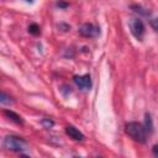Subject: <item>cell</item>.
<instances>
[{"label":"cell","instance_id":"3957f363","mask_svg":"<svg viewBox=\"0 0 158 158\" xmlns=\"http://www.w3.org/2000/svg\"><path fill=\"white\" fill-rule=\"evenodd\" d=\"M128 26H130V30H131V33L133 35V37L137 38L138 41H141L146 32L143 22L139 19H132V20H130Z\"/></svg>","mask_w":158,"mask_h":158},{"label":"cell","instance_id":"ba28073f","mask_svg":"<svg viewBox=\"0 0 158 158\" xmlns=\"http://www.w3.org/2000/svg\"><path fill=\"white\" fill-rule=\"evenodd\" d=\"M144 128L148 133H152L153 132V121H152V117L151 115L147 112L144 115Z\"/></svg>","mask_w":158,"mask_h":158},{"label":"cell","instance_id":"7a4b0ae2","mask_svg":"<svg viewBox=\"0 0 158 158\" xmlns=\"http://www.w3.org/2000/svg\"><path fill=\"white\" fill-rule=\"evenodd\" d=\"M2 144L6 149L12 151V152H23L27 147V142L17 136H6L2 141Z\"/></svg>","mask_w":158,"mask_h":158},{"label":"cell","instance_id":"9c48e42d","mask_svg":"<svg viewBox=\"0 0 158 158\" xmlns=\"http://www.w3.org/2000/svg\"><path fill=\"white\" fill-rule=\"evenodd\" d=\"M131 9H132L136 14H139V15H142V16H149V15H151V11L147 10V9H144V7H142L141 5H132Z\"/></svg>","mask_w":158,"mask_h":158},{"label":"cell","instance_id":"30bf717a","mask_svg":"<svg viewBox=\"0 0 158 158\" xmlns=\"http://www.w3.org/2000/svg\"><path fill=\"white\" fill-rule=\"evenodd\" d=\"M28 32H30L31 35L37 36V35L41 33V28H40V26H38L37 23H31V25L28 26Z\"/></svg>","mask_w":158,"mask_h":158},{"label":"cell","instance_id":"4fadbf2b","mask_svg":"<svg viewBox=\"0 0 158 158\" xmlns=\"http://www.w3.org/2000/svg\"><path fill=\"white\" fill-rule=\"evenodd\" d=\"M151 26H152V28H153L156 32H158V17L151 20Z\"/></svg>","mask_w":158,"mask_h":158},{"label":"cell","instance_id":"52a82bcc","mask_svg":"<svg viewBox=\"0 0 158 158\" xmlns=\"http://www.w3.org/2000/svg\"><path fill=\"white\" fill-rule=\"evenodd\" d=\"M2 114L9 118V120H11V121H14L15 123H19V125H22L23 123V120H22V117L20 116V115H17L16 112H14V111H11V110H4L2 111Z\"/></svg>","mask_w":158,"mask_h":158},{"label":"cell","instance_id":"5b68a950","mask_svg":"<svg viewBox=\"0 0 158 158\" xmlns=\"http://www.w3.org/2000/svg\"><path fill=\"white\" fill-rule=\"evenodd\" d=\"M73 80H74L75 85H77L79 89H81V90H89V89L91 88V85H93V83H91V78H90L89 74L75 75V77L73 78Z\"/></svg>","mask_w":158,"mask_h":158},{"label":"cell","instance_id":"8992f818","mask_svg":"<svg viewBox=\"0 0 158 158\" xmlns=\"http://www.w3.org/2000/svg\"><path fill=\"white\" fill-rule=\"evenodd\" d=\"M65 133H67L72 139H74V141H83V139H84V135H83L77 127H74V126H72V125H69V126L65 127Z\"/></svg>","mask_w":158,"mask_h":158},{"label":"cell","instance_id":"7c38bea8","mask_svg":"<svg viewBox=\"0 0 158 158\" xmlns=\"http://www.w3.org/2000/svg\"><path fill=\"white\" fill-rule=\"evenodd\" d=\"M41 123H42V126H43L44 128H51V127L54 125V122H53L51 118H43V120L41 121Z\"/></svg>","mask_w":158,"mask_h":158},{"label":"cell","instance_id":"5bb4252c","mask_svg":"<svg viewBox=\"0 0 158 158\" xmlns=\"http://www.w3.org/2000/svg\"><path fill=\"white\" fill-rule=\"evenodd\" d=\"M152 152H153V154H154L156 157H158V144H154V146H153Z\"/></svg>","mask_w":158,"mask_h":158},{"label":"cell","instance_id":"2e32d148","mask_svg":"<svg viewBox=\"0 0 158 158\" xmlns=\"http://www.w3.org/2000/svg\"><path fill=\"white\" fill-rule=\"evenodd\" d=\"M26 1H27V2H32L33 0H26Z\"/></svg>","mask_w":158,"mask_h":158},{"label":"cell","instance_id":"8fae6325","mask_svg":"<svg viewBox=\"0 0 158 158\" xmlns=\"http://www.w3.org/2000/svg\"><path fill=\"white\" fill-rule=\"evenodd\" d=\"M0 102H1V105H7V104L12 102V100H11L10 95H7V94H6L5 91H1V96H0Z\"/></svg>","mask_w":158,"mask_h":158},{"label":"cell","instance_id":"277c9868","mask_svg":"<svg viewBox=\"0 0 158 158\" xmlns=\"http://www.w3.org/2000/svg\"><path fill=\"white\" fill-rule=\"evenodd\" d=\"M79 33L84 37H89V38H93V37H96L100 35V28L93 23H83L80 27H79Z\"/></svg>","mask_w":158,"mask_h":158},{"label":"cell","instance_id":"6da1fadb","mask_svg":"<svg viewBox=\"0 0 158 158\" xmlns=\"http://www.w3.org/2000/svg\"><path fill=\"white\" fill-rule=\"evenodd\" d=\"M126 133L136 142L138 143H144L147 141V131L144 128L143 125H141L139 122H128L125 127Z\"/></svg>","mask_w":158,"mask_h":158},{"label":"cell","instance_id":"9a60e30c","mask_svg":"<svg viewBox=\"0 0 158 158\" xmlns=\"http://www.w3.org/2000/svg\"><path fill=\"white\" fill-rule=\"evenodd\" d=\"M59 7H67L68 6V4L67 2H63V1H58V4H57Z\"/></svg>","mask_w":158,"mask_h":158}]
</instances>
